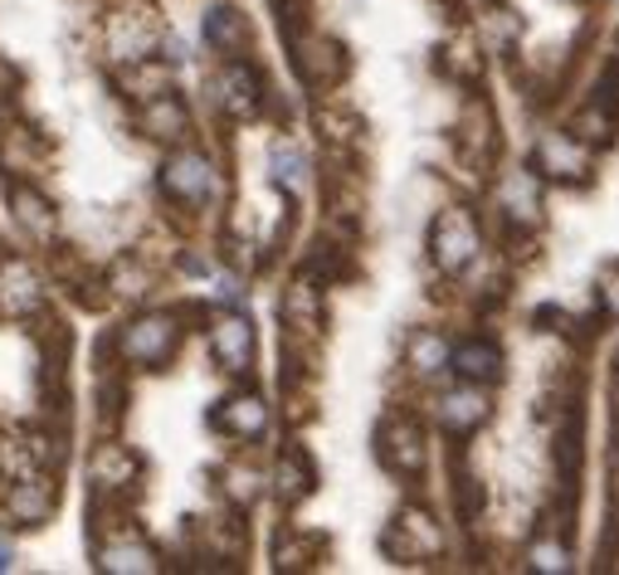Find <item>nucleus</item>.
Segmentation results:
<instances>
[{
	"label": "nucleus",
	"instance_id": "c85d7f7f",
	"mask_svg": "<svg viewBox=\"0 0 619 575\" xmlns=\"http://www.w3.org/2000/svg\"><path fill=\"white\" fill-rule=\"evenodd\" d=\"M254 483H258V478H254L250 468H234V473H230V498H234V502H254V493H258Z\"/></svg>",
	"mask_w": 619,
	"mask_h": 575
},
{
	"label": "nucleus",
	"instance_id": "aec40b11",
	"mask_svg": "<svg viewBox=\"0 0 619 575\" xmlns=\"http://www.w3.org/2000/svg\"><path fill=\"white\" fill-rule=\"evenodd\" d=\"M274 493H278L284 502H302V498L312 493V464L298 454V449L278 458V468H274Z\"/></svg>",
	"mask_w": 619,
	"mask_h": 575
},
{
	"label": "nucleus",
	"instance_id": "5701e85b",
	"mask_svg": "<svg viewBox=\"0 0 619 575\" xmlns=\"http://www.w3.org/2000/svg\"><path fill=\"white\" fill-rule=\"evenodd\" d=\"M268 166H274V180L284 190H292L298 196L302 186H308V162H302V152L298 146H288V142H278L274 152H268Z\"/></svg>",
	"mask_w": 619,
	"mask_h": 575
},
{
	"label": "nucleus",
	"instance_id": "7ed1b4c3",
	"mask_svg": "<svg viewBox=\"0 0 619 575\" xmlns=\"http://www.w3.org/2000/svg\"><path fill=\"white\" fill-rule=\"evenodd\" d=\"M176 336H181L176 318H166V312H146V318L122 327L118 352L128 356L132 366H162V361H172V352H176Z\"/></svg>",
	"mask_w": 619,
	"mask_h": 575
},
{
	"label": "nucleus",
	"instance_id": "4be33fe9",
	"mask_svg": "<svg viewBox=\"0 0 619 575\" xmlns=\"http://www.w3.org/2000/svg\"><path fill=\"white\" fill-rule=\"evenodd\" d=\"M132 478H137V458L122 454L118 444H108L93 454V483H103V488H128Z\"/></svg>",
	"mask_w": 619,
	"mask_h": 575
},
{
	"label": "nucleus",
	"instance_id": "39448f33",
	"mask_svg": "<svg viewBox=\"0 0 619 575\" xmlns=\"http://www.w3.org/2000/svg\"><path fill=\"white\" fill-rule=\"evenodd\" d=\"M386 551L396 561H424V556H439V551H444V537H439V527L420 507H405L386 532Z\"/></svg>",
	"mask_w": 619,
	"mask_h": 575
},
{
	"label": "nucleus",
	"instance_id": "7c9ffc66",
	"mask_svg": "<svg viewBox=\"0 0 619 575\" xmlns=\"http://www.w3.org/2000/svg\"><path fill=\"white\" fill-rule=\"evenodd\" d=\"M10 566H15V551H10V541L0 537V571H10Z\"/></svg>",
	"mask_w": 619,
	"mask_h": 575
},
{
	"label": "nucleus",
	"instance_id": "b1692460",
	"mask_svg": "<svg viewBox=\"0 0 619 575\" xmlns=\"http://www.w3.org/2000/svg\"><path fill=\"white\" fill-rule=\"evenodd\" d=\"M410 366L420 371V376H434V371L449 366V346L439 332H414L410 336Z\"/></svg>",
	"mask_w": 619,
	"mask_h": 575
},
{
	"label": "nucleus",
	"instance_id": "1a4fd4ad",
	"mask_svg": "<svg viewBox=\"0 0 619 575\" xmlns=\"http://www.w3.org/2000/svg\"><path fill=\"white\" fill-rule=\"evenodd\" d=\"M537 166L556 180H585L590 176V152H585V142L571 137V132H551L542 142V152H537Z\"/></svg>",
	"mask_w": 619,
	"mask_h": 575
},
{
	"label": "nucleus",
	"instance_id": "20e7f679",
	"mask_svg": "<svg viewBox=\"0 0 619 575\" xmlns=\"http://www.w3.org/2000/svg\"><path fill=\"white\" fill-rule=\"evenodd\" d=\"M162 190L176 200V206H206L215 196V166L200 152H176L166 156L162 166Z\"/></svg>",
	"mask_w": 619,
	"mask_h": 575
},
{
	"label": "nucleus",
	"instance_id": "9d476101",
	"mask_svg": "<svg viewBox=\"0 0 619 575\" xmlns=\"http://www.w3.org/2000/svg\"><path fill=\"white\" fill-rule=\"evenodd\" d=\"M493 414V405L488 396H483L478 386H464V390H449L444 400H439V430H449V434H474L483 420Z\"/></svg>",
	"mask_w": 619,
	"mask_h": 575
},
{
	"label": "nucleus",
	"instance_id": "ddd939ff",
	"mask_svg": "<svg viewBox=\"0 0 619 575\" xmlns=\"http://www.w3.org/2000/svg\"><path fill=\"white\" fill-rule=\"evenodd\" d=\"M215 424L224 434H234V439H264L268 430V405L258 400V396H234V400H224L220 410H215Z\"/></svg>",
	"mask_w": 619,
	"mask_h": 575
},
{
	"label": "nucleus",
	"instance_id": "a878e982",
	"mask_svg": "<svg viewBox=\"0 0 619 575\" xmlns=\"http://www.w3.org/2000/svg\"><path fill=\"white\" fill-rule=\"evenodd\" d=\"M532 571H542V575H566V571H571L566 546H551V541L532 546Z\"/></svg>",
	"mask_w": 619,
	"mask_h": 575
},
{
	"label": "nucleus",
	"instance_id": "cd10ccee",
	"mask_svg": "<svg viewBox=\"0 0 619 575\" xmlns=\"http://www.w3.org/2000/svg\"><path fill=\"white\" fill-rule=\"evenodd\" d=\"M595 108H605L610 118H619V64H610L600 78V88H595Z\"/></svg>",
	"mask_w": 619,
	"mask_h": 575
},
{
	"label": "nucleus",
	"instance_id": "dca6fc26",
	"mask_svg": "<svg viewBox=\"0 0 619 575\" xmlns=\"http://www.w3.org/2000/svg\"><path fill=\"white\" fill-rule=\"evenodd\" d=\"M206 40L215 44L220 54H240L244 44H250V20L234 5H210L206 10Z\"/></svg>",
	"mask_w": 619,
	"mask_h": 575
},
{
	"label": "nucleus",
	"instance_id": "412c9836",
	"mask_svg": "<svg viewBox=\"0 0 619 575\" xmlns=\"http://www.w3.org/2000/svg\"><path fill=\"white\" fill-rule=\"evenodd\" d=\"M284 322L288 327H318L322 322V298L312 288V278H298L288 292H284Z\"/></svg>",
	"mask_w": 619,
	"mask_h": 575
},
{
	"label": "nucleus",
	"instance_id": "0eeeda50",
	"mask_svg": "<svg viewBox=\"0 0 619 575\" xmlns=\"http://www.w3.org/2000/svg\"><path fill=\"white\" fill-rule=\"evenodd\" d=\"M44 288H40V274L20 258H5L0 264V318H30L40 308Z\"/></svg>",
	"mask_w": 619,
	"mask_h": 575
},
{
	"label": "nucleus",
	"instance_id": "f03ea898",
	"mask_svg": "<svg viewBox=\"0 0 619 575\" xmlns=\"http://www.w3.org/2000/svg\"><path fill=\"white\" fill-rule=\"evenodd\" d=\"M430 258L439 264V274H464L478 258V224L464 215V210H444L430 230Z\"/></svg>",
	"mask_w": 619,
	"mask_h": 575
},
{
	"label": "nucleus",
	"instance_id": "2f4dec72",
	"mask_svg": "<svg viewBox=\"0 0 619 575\" xmlns=\"http://www.w3.org/2000/svg\"><path fill=\"white\" fill-rule=\"evenodd\" d=\"M610 493H615V507H619V449H615V464H610Z\"/></svg>",
	"mask_w": 619,
	"mask_h": 575
},
{
	"label": "nucleus",
	"instance_id": "c756f323",
	"mask_svg": "<svg viewBox=\"0 0 619 575\" xmlns=\"http://www.w3.org/2000/svg\"><path fill=\"white\" fill-rule=\"evenodd\" d=\"M600 308L619 318V268H610V274H605V284H600Z\"/></svg>",
	"mask_w": 619,
	"mask_h": 575
},
{
	"label": "nucleus",
	"instance_id": "393cba45",
	"mask_svg": "<svg viewBox=\"0 0 619 575\" xmlns=\"http://www.w3.org/2000/svg\"><path fill=\"white\" fill-rule=\"evenodd\" d=\"M571 137H581L585 146L590 142H610L615 137V118L605 108H590V112H581L576 118V128H571Z\"/></svg>",
	"mask_w": 619,
	"mask_h": 575
},
{
	"label": "nucleus",
	"instance_id": "a211bd4d",
	"mask_svg": "<svg viewBox=\"0 0 619 575\" xmlns=\"http://www.w3.org/2000/svg\"><path fill=\"white\" fill-rule=\"evenodd\" d=\"M10 206H15V220L25 224L35 240H49V234H54V206L40 196V190L15 186V190H10Z\"/></svg>",
	"mask_w": 619,
	"mask_h": 575
},
{
	"label": "nucleus",
	"instance_id": "f8f14e48",
	"mask_svg": "<svg viewBox=\"0 0 619 575\" xmlns=\"http://www.w3.org/2000/svg\"><path fill=\"white\" fill-rule=\"evenodd\" d=\"M142 128H146V137L176 142V137H186V128H190V112H186V103L172 93V88H162V93H152V98H146Z\"/></svg>",
	"mask_w": 619,
	"mask_h": 575
},
{
	"label": "nucleus",
	"instance_id": "9b49d317",
	"mask_svg": "<svg viewBox=\"0 0 619 575\" xmlns=\"http://www.w3.org/2000/svg\"><path fill=\"white\" fill-rule=\"evenodd\" d=\"M215 356H220L224 371H234V376L250 371V361H254V327H250V318L234 312V318L215 322Z\"/></svg>",
	"mask_w": 619,
	"mask_h": 575
},
{
	"label": "nucleus",
	"instance_id": "473e14b6",
	"mask_svg": "<svg viewBox=\"0 0 619 575\" xmlns=\"http://www.w3.org/2000/svg\"><path fill=\"white\" fill-rule=\"evenodd\" d=\"M615 366H619V356H615Z\"/></svg>",
	"mask_w": 619,
	"mask_h": 575
},
{
	"label": "nucleus",
	"instance_id": "6e6552de",
	"mask_svg": "<svg viewBox=\"0 0 619 575\" xmlns=\"http://www.w3.org/2000/svg\"><path fill=\"white\" fill-rule=\"evenodd\" d=\"M220 108L230 112V118H240V122H250L258 108H264V78H258L250 64H240L234 59L230 69L220 74Z\"/></svg>",
	"mask_w": 619,
	"mask_h": 575
},
{
	"label": "nucleus",
	"instance_id": "6ab92c4d",
	"mask_svg": "<svg viewBox=\"0 0 619 575\" xmlns=\"http://www.w3.org/2000/svg\"><path fill=\"white\" fill-rule=\"evenodd\" d=\"M98 566L112 575H146V571H156V551L142 546V541H112V546H103Z\"/></svg>",
	"mask_w": 619,
	"mask_h": 575
},
{
	"label": "nucleus",
	"instance_id": "f3484780",
	"mask_svg": "<svg viewBox=\"0 0 619 575\" xmlns=\"http://www.w3.org/2000/svg\"><path fill=\"white\" fill-rule=\"evenodd\" d=\"M108 40H112V54L118 59H146L152 54V44H156V30H152V20H142V15H128V20H112V30H108Z\"/></svg>",
	"mask_w": 619,
	"mask_h": 575
},
{
	"label": "nucleus",
	"instance_id": "423d86ee",
	"mask_svg": "<svg viewBox=\"0 0 619 575\" xmlns=\"http://www.w3.org/2000/svg\"><path fill=\"white\" fill-rule=\"evenodd\" d=\"M292 64H298V74L308 78L312 88H328L336 78L346 74V49L336 40H322V35H292Z\"/></svg>",
	"mask_w": 619,
	"mask_h": 575
},
{
	"label": "nucleus",
	"instance_id": "2eb2a0df",
	"mask_svg": "<svg viewBox=\"0 0 619 575\" xmlns=\"http://www.w3.org/2000/svg\"><path fill=\"white\" fill-rule=\"evenodd\" d=\"M49 512H54V483L25 473V478L10 488V517H15V522H44Z\"/></svg>",
	"mask_w": 619,
	"mask_h": 575
},
{
	"label": "nucleus",
	"instance_id": "bb28decb",
	"mask_svg": "<svg viewBox=\"0 0 619 575\" xmlns=\"http://www.w3.org/2000/svg\"><path fill=\"white\" fill-rule=\"evenodd\" d=\"M458 512H464L468 522L483 512V483L474 478V473H464V478H458Z\"/></svg>",
	"mask_w": 619,
	"mask_h": 575
},
{
	"label": "nucleus",
	"instance_id": "f257e3e1",
	"mask_svg": "<svg viewBox=\"0 0 619 575\" xmlns=\"http://www.w3.org/2000/svg\"><path fill=\"white\" fill-rule=\"evenodd\" d=\"M376 458L400 478H420L424 464H430V449H424V430L405 414H390L376 430Z\"/></svg>",
	"mask_w": 619,
	"mask_h": 575
},
{
	"label": "nucleus",
	"instance_id": "4468645a",
	"mask_svg": "<svg viewBox=\"0 0 619 575\" xmlns=\"http://www.w3.org/2000/svg\"><path fill=\"white\" fill-rule=\"evenodd\" d=\"M449 366L468 380V386H488L502 376V352L498 342H464L458 352H449Z\"/></svg>",
	"mask_w": 619,
	"mask_h": 575
}]
</instances>
